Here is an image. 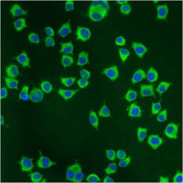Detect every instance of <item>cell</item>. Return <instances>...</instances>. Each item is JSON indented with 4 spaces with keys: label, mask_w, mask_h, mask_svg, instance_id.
<instances>
[{
    "label": "cell",
    "mask_w": 183,
    "mask_h": 183,
    "mask_svg": "<svg viewBox=\"0 0 183 183\" xmlns=\"http://www.w3.org/2000/svg\"><path fill=\"white\" fill-rule=\"evenodd\" d=\"M108 11L97 9H89L88 16L92 21L96 22L102 20L107 16Z\"/></svg>",
    "instance_id": "cell-1"
},
{
    "label": "cell",
    "mask_w": 183,
    "mask_h": 183,
    "mask_svg": "<svg viewBox=\"0 0 183 183\" xmlns=\"http://www.w3.org/2000/svg\"><path fill=\"white\" fill-rule=\"evenodd\" d=\"M179 126L173 122L170 123L168 124L164 130V135L169 139L175 140L177 139Z\"/></svg>",
    "instance_id": "cell-2"
},
{
    "label": "cell",
    "mask_w": 183,
    "mask_h": 183,
    "mask_svg": "<svg viewBox=\"0 0 183 183\" xmlns=\"http://www.w3.org/2000/svg\"><path fill=\"white\" fill-rule=\"evenodd\" d=\"M76 34L77 40H81L83 42H85L89 39L91 36V33L89 29L87 28L78 26Z\"/></svg>",
    "instance_id": "cell-3"
},
{
    "label": "cell",
    "mask_w": 183,
    "mask_h": 183,
    "mask_svg": "<svg viewBox=\"0 0 183 183\" xmlns=\"http://www.w3.org/2000/svg\"><path fill=\"white\" fill-rule=\"evenodd\" d=\"M102 74L107 75L112 81H115L119 76V69L117 66L116 65L106 68L102 72Z\"/></svg>",
    "instance_id": "cell-4"
},
{
    "label": "cell",
    "mask_w": 183,
    "mask_h": 183,
    "mask_svg": "<svg viewBox=\"0 0 183 183\" xmlns=\"http://www.w3.org/2000/svg\"><path fill=\"white\" fill-rule=\"evenodd\" d=\"M148 144L154 150L157 149L164 142V140L158 135H152L149 136Z\"/></svg>",
    "instance_id": "cell-5"
},
{
    "label": "cell",
    "mask_w": 183,
    "mask_h": 183,
    "mask_svg": "<svg viewBox=\"0 0 183 183\" xmlns=\"http://www.w3.org/2000/svg\"><path fill=\"white\" fill-rule=\"evenodd\" d=\"M44 94L41 89L34 87L29 94V99L33 102H40L43 98Z\"/></svg>",
    "instance_id": "cell-6"
},
{
    "label": "cell",
    "mask_w": 183,
    "mask_h": 183,
    "mask_svg": "<svg viewBox=\"0 0 183 183\" xmlns=\"http://www.w3.org/2000/svg\"><path fill=\"white\" fill-rule=\"evenodd\" d=\"M109 7V3L108 1H94L91 3L89 9H97L108 11Z\"/></svg>",
    "instance_id": "cell-7"
},
{
    "label": "cell",
    "mask_w": 183,
    "mask_h": 183,
    "mask_svg": "<svg viewBox=\"0 0 183 183\" xmlns=\"http://www.w3.org/2000/svg\"><path fill=\"white\" fill-rule=\"evenodd\" d=\"M39 153L41 157L36 163L38 167L47 169L50 167L52 166H55L57 164L55 162H52L48 157L43 156L41 152H40Z\"/></svg>",
    "instance_id": "cell-8"
},
{
    "label": "cell",
    "mask_w": 183,
    "mask_h": 183,
    "mask_svg": "<svg viewBox=\"0 0 183 183\" xmlns=\"http://www.w3.org/2000/svg\"><path fill=\"white\" fill-rule=\"evenodd\" d=\"M140 96L141 97H147V96H156L154 88L153 85H141V91Z\"/></svg>",
    "instance_id": "cell-9"
},
{
    "label": "cell",
    "mask_w": 183,
    "mask_h": 183,
    "mask_svg": "<svg viewBox=\"0 0 183 183\" xmlns=\"http://www.w3.org/2000/svg\"><path fill=\"white\" fill-rule=\"evenodd\" d=\"M131 47L134 49L138 57L141 59L143 58L144 55L148 51L147 48L141 43L133 42L131 44Z\"/></svg>",
    "instance_id": "cell-10"
},
{
    "label": "cell",
    "mask_w": 183,
    "mask_h": 183,
    "mask_svg": "<svg viewBox=\"0 0 183 183\" xmlns=\"http://www.w3.org/2000/svg\"><path fill=\"white\" fill-rule=\"evenodd\" d=\"M157 20H166L167 17L169 8L167 4L157 6Z\"/></svg>",
    "instance_id": "cell-11"
},
{
    "label": "cell",
    "mask_w": 183,
    "mask_h": 183,
    "mask_svg": "<svg viewBox=\"0 0 183 183\" xmlns=\"http://www.w3.org/2000/svg\"><path fill=\"white\" fill-rule=\"evenodd\" d=\"M19 163L21 165V169L23 172H31L34 167L32 159L31 158L23 157Z\"/></svg>",
    "instance_id": "cell-12"
},
{
    "label": "cell",
    "mask_w": 183,
    "mask_h": 183,
    "mask_svg": "<svg viewBox=\"0 0 183 183\" xmlns=\"http://www.w3.org/2000/svg\"><path fill=\"white\" fill-rule=\"evenodd\" d=\"M129 109L128 115L130 118H140L142 115L141 108L136 103H132Z\"/></svg>",
    "instance_id": "cell-13"
},
{
    "label": "cell",
    "mask_w": 183,
    "mask_h": 183,
    "mask_svg": "<svg viewBox=\"0 0 183 183\" xmlns=\"http://www.w3.org/2000/svg\"><path fill=\"white\" fill-rule=\"evenodd\" d=\"M146 78V74L145 72L142 69H140L135 72L132 78L131 82L133 85L141 81Z\"/></svg>",
    "instance_id": "cell-14"
},
{
    "label": "cell",
    "mask_w": 183,
    "mask_h": 183,
    "mask_svg": "<svg viewBox=\"0 0 183 183\" xmlns=\"http://www.w3.org/2000/svg\"><path fill=\"white\" fill-rule=\"evenodd\" d=\"M15 58L19 63L22 65L23 67L24 68L26 67H30V59L28 57L27 54L25 52H23L21 54Z\"/></svg>",
    "instance_id": "cell-15"
},
{
    "label": "cell",
    "mask_w": 183,
    "mask_h": 183,
    "mask_svg": "<svg viewBox=\"0 0 183 183\" xmlns=\"http://www.w3.org/2000/svg\"><path fill=\"white\" fill-rule=\"evenodd\" d=\"M6 73L8 78H15L19 74L17 66L15 64H11L6 69Z\"/></svg>",
    "instance_id": "cell-16"
},
{
    "label": "cell",
    "mask_w": 183,
    "mask_h": 183,
    "mask_svg": "<svg viewBox=\"0 0 183 183\" xmlns=\"http://www.w3.org/2000/svg\"><path fill=\"white\" fill-rule=\"evenodd\" d=\"M78 91H79V90H65L60 88L58 90V94L62 96L65 100L67 101L71 98Z\"/></svg>",
    "instance_id": "cell-17"
},
{
    "label": "cell",
    "mask_w": 183,
    "mask_h": 183,
    "mask_svg": "<svg viewBox=\"0 0 183 183\" xmlns=\"http://www.w3.org/2000/svg\"><path fill=\"white\" fill-rule=\"evenodd\" d=\"M10 11L13 17L23 15H27V11L24 10L20 6L17 4L13 5Z\"/></svg>",
    "instance_id": "cell-18"
},
{
    "label": "cell",
    "mask_w": 183,
    "mask_h": 183,
    "mask_svg": "<svg viewBox=\"0 0 183 183\" xmlns=\"http://www.w3.org/2000/svg\"><path fill=\"white\" fill-rule=\"evenodd\" d=\"M89 63L88 53L85 52H80L79 54V58L77 63V65L80 66H83Z\"/></svg>",
    "instance_id": "cell-19"
},
{
    "label": "cell",
    "mask_w": 183,
    "mask_h": 183,
    "mask_svg": "<svg viewBox=\"0 0 183 183\" xmlns=\"http://www.w3.org/2000/svg\"><path fill=\"white\" fill-rule=\"evenodd\" d=\"M77 164V163H75L74 164L69 166L67 168L66 172V179L67 180L69 181L74 182Z\"/></svg>",
    "instance_id": "cell-20"
},
{
    "label": "cell",
    "mask_w": 183,
    "mask_h": 183,
    "mask_svg": "<svg viewBox=\"0 0 183 183\" xmlns=\"http://www.w3.org/2000/svg\"><path fill=\"white\" fill-rule=\"evenodd\" d=\"M72 33V30L71 29L70 22H67L66 24H63L62 27L58 31V34L62 37H66L69 34Z\"/></svg>",
    "instance_id": "cell-21"
},
{
    "label": "cell",
    "mask_w": 183,
    "mask_h": 183,
    "mask_svg": "<svg viewBox=\"0 0 183 183\" xmlns=\"http://www.w3.org/2000/svg\"><path fill=\"white\" fill-rule=\"evenodd\" d=\"M62 48L60 51V53H63L65 54H72L74 46L71 41L65 43H61Z\"/></svg>",
    "instance_id": "cell-22"
},
{
    "label": "cell",
    "mask_w": 183,
    "mask_h": 183,
    "mask_svg": "<svg viewBox=\"0 0 183 183\" xmlns=\"http://www.w3.org/2000/svg\"><path fill=\"white\" fill-rule=\"evenodd\" d=\"M146 77L147 80L151 83L154 82L158 79V72L154 68L151 67L148 71Z\"/></svg>",
    "instance_id": "cell-23"
},
{
    "label": "cell",
    "mask_w": 183,
    "mask_h": 183,
    "mask_svg": "<svg viewBox=\"0 0 183 183\" xmlns=\"http://www.w3.org/2000/svg\"><path fill=\"white\" fill-rule=\"evenodd\" d=\"M4 79L6 85L8 88L13 89H19V88H18L19 80L14 78L6 77H4Z\"/></svg>",
    "instance_id": "cell-24"
},
{
    "label": "cell",
    "mask_w": 183,
    "mask_h": 183,
    "mask_svg": "<svg viewBox=\"0 0 183 183\" xmlns=\"http://www.w3.org/2000/svg\"><path fill=\"white\" fill-rule=\"evenodd\" d=\"M89 121L90 124L95 129L98 130L99 122L98 117L94 111H91L89 116Z\"/></svg>",
    "instance_id": "cell-25"
},
{
    "label": "cell",
    "mask_w": 183,
    "mask_h": 183,
    "mask_svg": "<svg viewBox=\"0 0 183 183\" xmlns=\"http://www.w3.org/2000/svg\"><path fill=\"white\" fill-rule=\"evenodd\" d=\"M172 84V83L167 82L165 81L161 82L156 90L161 96L162 94L166 92L169 89Z\"/></svg>",
    "instance_id": "cell-26"
},
{
    "label": "cell",
    "mask_w": 183,
    "mask_h": 183,
    "mask_svg": "<svg viewBox=\"0 0 183 183\" xmlns=\"http://www.w3.org/2000/svg\"><path fill=\"white\" fill-rule=\"evenodd\" d=\"M13 24L15 28L18 31H21L24 28L28 27L26 24V21L24 18L18 19L14 22Z\"/></svg>",
    "instance_id": "cell-27"
},
{
    "label": "cell",
    "mask_w": 183,
    "mask_h": 183,
    "mask_svg": "<svg viewBox=\"0 0 183 183\" xmlns=\"http://www.w3.org/2000/svg\"><path fill=\"white\" fill-rule=\"evenodd\" d=\"M74 62V58L71 56L65 54L62 56V63L65 69L73 64Z\"/></svg>",
    "instance_id": "cell-28"
},
{
    "label": "cell",
    "mask_w": 183,
    "mask_h": 183,
    "mask_svg": "<svg viewBox=\"0 0 183 183\" xmlns=\"http://www.w3.org/2000/svg\"><path fill=\"white\" fill-rule=\"evenodd\" d=\"M84 178V174L82 172L81 167L79 163H77L74 182H80L83 180Z\"/></svg>",
    "instance_id": "cell-29"
},
{
    "label": "cell",
    "mask_w": 183,
    "mask_h": 183,
    "mask_svg": "<svg viewBox=\"0 0 183 183\" xmlns=\"http://www.w3.org/2000/svg\"><path fill=\"white\" fill-rule=\"evenodd\" d=\"M29 86H26V85H24L20 94H19V98L25 101H27L30 99L29 95Z\"/></svg>",
    "instance_id": "cell-30"
},
{
    "label": "cell",
    "mask_w": 183,
    "mask_h": 183,
    "mask_svg": "<svg viewBox=\"0 0 183 183\" xmlns=\"http://www.w3.org/2000/svg\"><path fill=\"white\" fill-rule=\"evenodd\" d=\"M148 129L147 128L139 127L138 129V139L140 142L144 141L147 135Z\"/></svg>",
    "instance_id": "cell-31"
},
{
    "label": "cell",
    "mask_w": 183,
    "mask_h": 183,
    "mask_svg": "<svg viewBox=\"0 0 183 183\" xmlns=\"http://www.w3.org/2000/svg\"><path fill=\"white\" fill-rule=\"evenodd\" d=\"M137 94L136 91L131 89H129L127 92L124 98L128 102H131L135 100L137 98Z\"/></svg>",
    "instance_id": "cell-32"
},
{
    "label": "cell",
    "mask_w": 183,
    "mask_h": 183,
    "mask_svg": "<svg viewBox=\"0 0 183 183\" xmlns=\"http://www.w3.org/2000/svg\"><path fill=\"white\" fill-rule=\"evenodd\" d=\"M99 116L102 117H109L111 116L110 111L108 107L104 103L103 107L98 112Z\"/></svg>",
    "instance_id": "cell-33"
},
{
    "label": "cell",
    "mask_w": 183,
    "mask_h": 183,
    "mask_svg": "<svg viewBox=\"0 0 183 183\" xmlns=\"http://www.w3.org/2000/svg\"><path fill=\"white\" fill-rule=\"evenodd\" d=\"M76 77H62L61 78V83L65 86L69 87L73 85L76 80Z\"/></svg>",
    "instance_id": "cell-34"
},
{
    "label": "cell",
    "mask_w": 183,
    "mask_h": 183,
    "mask_svg": "<svg viewBox=\"0 0 183 183\" xmlns=\"http://www.w3.org/2000/svg\"><path fill=\"white\" fill-rule=\"evenodd\" d=\"M41 87L42 91L46 93H49L53 89V87L51 83L46 80H44L41 83Z\"/></svg>",
    "instance_id": "cell-35"
},
{
    "label": "cell",
    "mask_w": 183,
    "mask_h": 183,
    "mask_svg": "<svg viewBox=\"0 0 183 183\" xmlns=\"http://www.w3.org/2000/svg\"><path fill=\"white\" fill-rule=\"evenodd\" d=\"M119 55L122 62L123 63H125L127 58L130 55V52L126 49L120 48L119 49Z\"/></svg>",
    "instance_id": "cell-36"
},
{
    "label": "cell",
    "mask_w": 183,
    "mask_h": 183,
    "mask_svg": "<svg viewBox=\"0 0 183 183\" xmlns=\"http://www.w3.org/2000/svg\"><path fill=\"white\" fill-rule=\"evenodd\" d=\"M29 176H30L32 181L35 183L39 182L41 181L43 177L42 174L38 172L32 173L29 175Z\"/></svg>",
    "instance_id": "cell-37"
},
{
    "label": "cell",
    "mask_w": 183,
    "mask_h": 183,
    "mask_svg": "<svg viewBox=\"0 0 183 183\" xmlns=\"http://www.w3.org/2000/svg\"><path fill=\"white\" fill-rule=\"evenodd\" d=\"M117 165L115 163H112L108 165V167L106 169L105 171L106 174H111L117 172Z\"/></svg>",
    "instance_id": "cell-38"
},
{
    "label": "cell",
    "mask_w": 183,
    "mask_h": 183,
    "mask_svg": "<svg viewBox=\"0 0 183 183\" xmlns=\"http://www.w3.org/2000/svg\"><path fill=\"white\" fill-rule=\"evenodd\" d=\"M162 108V105H161V101L157 103H153L152 104V115H155L157 114L161 111Z\"/></svg>",
    "instance_id": "cell-39"
},
{
    "label": "cell",
    "mask_w": 183,
    "mask_h": 183,
    "mask_svg": "<svg viewBox=\"0 0 183 183\" xmlns=\"http://www.w3.org/2000/svg\"><path fill=\"white\" fill-rule=\"evenodd\" d=\"M167 109L163 110L160 112L158 116H157V121L160 122H163L167 120Z\"/></svg>",
    "instance_id": "cell-40"
},
{
    "label": "cell",
    "mask_w": 183,
    "mask_h": 183,
    "mask_svg": "<svg viewBox=\"0 0 183 183\" xmlns=\"http://www.w3.org/2000/svg\"><path fill=\"white\" fill-rule=\"evenodd\" d=\"M86 181L90 183H96L101 181V179L97 175L91 174L86 178Z\"/></svg>",
    "instance_id": "cell-41"
},
{
    "label": "cell",
    "mask_w": 183,
    "mask_h": 183,
    "mask_svg": "<svg viewBox=\"0 0 183 183\" xmlns=\"http://www.w3.org/2000/svg\"><path fill=\"white\" fill-rule=\"evenodd\" d=\"M29 41L33 43H39L40 42L39 38L38 35L35 33H32L28 35Z\"/></svg>",
    "instance_id": "cell-42"
},
{
    "label": "cell",
    "mask_w": 183,
    "mask_h": 183,
    "mask_svg": "<svg viewBox=\"0 0 183 183\" xmlns=\"http://www.w3.org/2000/svg\"><path fill=\"white\" fill-rule=\"evenodd\" d=\"M131 8L130 5L124 4L121 6L120 7V11L123 14L128 15L130 13Z\"/></svg>",
    "instance_id": "cell-43"
},
{
    "label": "cell",
    "mask_w": 183,
    "mask_h": 183,
    "mask_svg": "<svg viewBox=\"0 0 183 183\" xmlns=\"http://www.w3.org/2000/svg\"><path fill=\"white\" fill-rule=\"evenodd\" d=\"M77 83L80 88L84 89L88 86L90 82L87 79L81 78L78 80Z\"/></svg>",
    "instance_id": "cell-44"
},
{
    "label": "cell",
    "mask_w": 183,
    "mask_h": 183,
    "mask_svg": "<svg viewBox=\"0 0 183 183\" xmlns=\"http://www.w3.org/2000/svg\"><path fill=\"white\" fill-rule=\"evenodd\" d=\"M173 181L174 183L183 182V174L180 171L178 170L173 177Z\"/></svg>",
    "instance_id": "cell-45"
},
{
    "label": "cell",
    "mask_w": 183,
    "mask_h": 183,
    "mask_svg": "<svg viewBox=\"0 0 183 183\" xmlns=\"http://www.w3.org/2000/svg\"><path fill=\"white\" fill-rule=\"evenodd\" d=\"M130 161H131V158L130 157H129L127 158L121 160V161L119 162V166L121 167L125 168L130 164Z\"/></svg>",
    "instance_id": "cell-46"
},
{
    "label": "cell",
    "mask_w": 183,
    "mask_h": 183,
    "mask_svg": "<svg viewBox=\"0 0 183 183\" xmlns=\"http://www.w3.org/2000/svg\"><path fill=\"white\" fill-rule=\"evenodd\" d=\"M107 158L110 160L113 161L116 159V152L113 150H108L106 151Z\"/></svg>",
    "instance_id": "cell-47"
},
{
    "label": "cell",
    "mask_w": 183,
    "mask_h": 183,
    "mask_svg": "<svg viewBox=\"0 0 183 183\" xmlns=\"http://www.w3.org/2000/svg\"><path fill=\"white\" fill-rule=\"evenodd\" d=\"M65 8L67 11L73 10L74 9V2L72 1H66Z\"/></svg>",
    "instance_id": "cell-48"
},
{
    "label": "cell",
    "mask_w": 183,
    "mask_h": 183,
    "mask_svg": "<svg viewBox=\"0 0 183 183\" xmlns=\"http://www.w3.org/2000/svg\"><path fill=\"white\" fill-rule=\"evenodd\" d=\"M45 43L46 46H54L55 45V42L52 37L47 36L45 39Z\"/></svg>",
    "instance_id": "cell-49"
},
{
    "label": "cell",
    "mask_w": 183,
    "mask_h": 183,
    "mask_svg": "<svg viewBox=\"0 0 183 183\" xmlns=\"http://www.w3.org/2000/svg\"><path fill=\"white\" fill-rule=\"evenodd\" d=\"M126 40L122 36L117 38L115 41L116 44L119 46H124L126 45Z\"/></svg>",
    "instance_id": "cell-50"
},
{
    "label": "cell",
    "mask_w": 183,
    "mask_h": 183,
    "mask_svg": "<svg viewBox=\"0 0 183 183\" xmlns=\"http://www.w3.org/2000/svg\"><path fill=\"white\" fill-rule=\"evenodd\" d=\"M80 74L82 78L86 79H89L90 77L91 76V73L85 69L80 71Z\"/></svg>",
    "instance_id": "cell-51"
},
{
    "label": "cell",
    "mask_w": 183,
    "mask_h": 183,
    "mask_svg": "<svg viewBox=\"0 0 183 183\" xmlns=\"http://www.w3.org/2000/svg\"><path fill=\"white\" fill-rule=\"evenodd\" d=\"M117 157L119 159H124L126 158V153L125 151L120 150L117 152Z\"/></svg>",
    "instance_id": "cell-52"
},
{
    "label": "cell",
    "mask_w": 183,
    "mask_h": 183,
    "mask_svg": "<svg viewBox=\"0 0 183 183\" xmlns=\"http://www.w3.org/2000/svg\"><path fill=\"white\" fill-rule=\"evenodd\" d=\"M46 34L50 37H53L54 36V31L51 27H47L45 29Z\"/></svg>",
    "instance_id": "cell-53"
},
{
    "label": "cell",
    "mask_w": 183,
    "mask_h": 183,
    "mask_svg": "<svg viewBox=\"0 0 183 183\" xmlns=\"http://www.w3.org/2000/svg\"><path fill=\"white\" fill-rule=\"evenodd\" d=\"M8 96V91L5 87H3L1 90V98L2 99L6 98Z\"/></svg>",
    "instance_id": "cell-54"
},
{
    "label": "cell",
    "mask_w": 183,
    "mask_h": 183,
    "mask_svg": "<svg viewBox=\"0 0 183 183\" xmlns=\"http://www.w3.org/2000/svg\"><path fill=\"white\" fill-rule=\"evenodd\" d=\"M160 182L161 183H168L169 182V178L163 177V176H160Z\"/></svg>",
    "instance_id": "cell-55"
},
{
    "label": "cell",
    "mask_w": 183,
    "mask_h": 183,
    "mask_svg": "<svg viewBox=\"0 0 183 183\" xmlns=\"http://www.w3.org/2000/svg\"><path fill=\"white\" fill-rule=\"evenodd\" d=\"M103 182L104 183H113L114 182V180L110 177L107 176L105 178Z\"/></svg>",
    "instance_id": "cell-56"
},
{
    "label": "cell",
    "mask_w": 183,
    "mask_h": 183,
    "mask_svg": "<svg viewBox=\"0 0 183 183\" xmlns=\"http://www.w3.org/2000/svg\"><path fill=\"white\" fill-rule=\"evenodd\" d=\"M117 3H119V4L122 5L126 4L128 3V1H117Z\"/></svg>",
    "instance_id": "cell-57"
},
{
    "label": "cell",
    "mask_w": 183,
    "mask_h": 183,
    "mask_svg": "<svg viewBox=\"0 0 183 183\" xmlns=\"http://www.w3.org/2000/svg\"><path fill=\"white\" fill-rule=\"evenodd\" d=\"M4 119L3 118V116H1V125H3L4 124Z\"/></svg>",
    "instance_id": "cell-58"
}]
</instances>
